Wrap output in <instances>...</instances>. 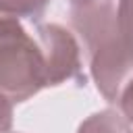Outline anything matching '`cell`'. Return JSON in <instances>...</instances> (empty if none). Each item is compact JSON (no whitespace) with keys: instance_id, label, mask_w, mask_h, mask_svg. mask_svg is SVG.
Here are the masks:
<instances>
[{"instance_id":"2","label":"cell","mask_w":133,"mask_h":133,"mask_svg":"<svg viewBox=\"0 0 133 133\" xmlns=\"http://www.w3.org/2000/svg\"><path fill=\"white\" fill-rule=\"evenodd\" d=\"M44 87V58L35 37L19 19L0 15V96L19 104Z\"/></svg>"},{"instance_id":"5","label":"cell","mask_w":133,"mask_h":133,"mask_svg":"<svg viewBox=\"0 0 133 133\" xmlns=\"http://www.w3.org/2000/svg\"><path fill=\"white\" fill-rule=\"evenodd\" d=\"M50 0H0V15L15 17V19H27L33 25L39 23L48 8Z\"/></svg>"},{"instance_id":"6","label":"cell","mask_w":133,"mask_h":133,"mask_svg":"<svg viewBox=\"0 0 133 133\" xmlns=\"http://www.w3.org/2000/svg\"><path fill=\"white\" fill-rule=\"evenodd\" d=\"M116 25L118 31L133 42V0H116Z\"/></svg>"},{"instance_id":"8","label":"cell","mask_w":133,"mask_h":133,"mask_svg":"<svg viewBox=\"0 0 133 133\" xmlns=\"http://www.w3.org/2000/svg\"><path fill=\"white\" fill-rule=\"evenodd\" d=\"M116 106H118V110L123 112V116L129 121V125L133 127V81L125 87V91L121 94Z\"/></svg>"},{"instance_id":"7","label":"cell","mask_w":133,"mask_h":133,"mask_svg":"<svg viewBox=\"0 0 133 133\" xmlns=\"http://www.w3.org/2000/svg\"><path fill=\"white\" fill-rule=\"evenodd\" d=\"M12 118H15V108L12 102L0 96V133H10L12 129Z\"/></svg>"},{"instance_id":"4","label":"cell","mask_w":133,"mask_h":133,"mask_svg":"<svg viewBox=\"0 0 133 133\" xmlns=\"http://www.w3.org/2000/svg\"><path fill=\"white\" fill-rule=\"evenodd\" d=\"M77 133H133V127L118 108H104L81 121Z\"/></svg>"},{"instance_id":"3","label":"cell","mask_w":133,"mask_h":133,"mask_svg":"<svg viewBox=\"0 0 133 133\" xmlns=\"http://www.w3.org/2000/svg\"><path fill=\"white\" fill-rule=\"evenodd\" d=\"M35 42L44 58L46 87H56L69 81L85 85L83 52L71 29L60 23H35Z\"/></svg>"},{"instance_id":"1","label":"cell","mask_w":133,"mask_h":133,"mask_svg":"<svg viewBox=\"0 0 133 133\" xmlns=\"http://www.w3.org/2000/svg\"><path fill=\"white\" fill-rule=\"evenodd\" d=\"M71 25L79 35L96 89L106 102L118 104L121 94L133 81V42L118 31L114 0L71 8Z\"/></svg>"},{"instance_id":"9","label":"cell","mask_w":133,"mask_h":133,"mask_svg":"<svg viewBox=\"0 0 133 133\" xmlns=\"http://www.w3.org/2000/svg\"><path fill=\"white\" fill-rule=\"evenodd\" d=\"M73 8H81V6H89V4H94L96 0H66Z\"/></svg>"}]
</instances>
